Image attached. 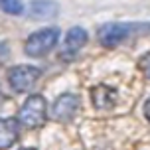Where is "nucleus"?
Instances as JSON below:
<instances>
[{
	"instance_id": "obj_1",
	"label": "nucleus",
	"mask_w": 150,
	"mask_h": 150,
	"mask_svg": "<svg viewBox=\"0 0 150 150\" xmlns=\"http://www.w3.org/2000/svg\"><path fill=\"white\" fill-rule=\"evenodd\" d=\"M150 34V22H128V24H119V22H109L99 26L97 30V40L103 47H117L122 42H127L132 36H146Z\"/></svg>"
},
{
	"instance_id": "obj_2",
	"label": "nucleus",
	"mask_w": 150,
	"mask_h": 150,
	"mask_svg": "<svg viewBox=\"0 0 150 150\" xmlns=\"http://www.w3.org/2000/svg\"><path fill=\"white\" fill-rule=\"evenodd\" d=\"M57 42H59V28L57 26H47V28L34 32L26 40L24 52L30 57H44L57 45Z\"/></svg>"
},
{
	"instance_id": "obj_3",
	"label": "nucleus",
	"mask_w": 150,
	"mask_h": 150,
	"mask_svg": "<svg viewBox=\"0 0 150 150\" xmlns=\"http://www.w3.org/2000/svg\"><path fill=\"white\" fill-rule=\"evenodd\" d=\"M45 112H47L45 99L42 95H30L24 101V105L18 109L16 119L24 128L34 130V128H40L45 122Z\"/></svg>"
},
{
	"instance_id": "obj_4",
	"label": "nucleus",
	"mask_w": 150,
	"mask_h": 150,
	"mask_svg": "<svg viewBox=\"0 0 150 150\" xmlns=\"http://www.w3.org/2000/svg\"><path fill=\"white\" fill-rule=\"evenodd\" d=\"M40 67H34V65H16V67L8 69V83L10 87L18 93H24V91L32 89L36 81L40 79Z\"/></svg>"
},
{
	"instance_id": "obj_5",
	"label": "nucleus",
	"mask_w": 150,
	"mask_h": 150,
	"mask_svg": "<svg viewBox=\"0 0 150 150\" xmlns=\"http://www.w3.org/2000/svg\"><path fill=\"white\" fill-rule=\"evenodd\" d=\"M79 97L73 93H63L55 99V103L52 105V117L55 120H63L67 122L75 117V112L79 111Z\"/></svg>"
},
{
	"instance_id": "obj_6",
	"label": "nucleus",
	"mask_w": 150,
	"mask_h": 150,
	"mask_svg": "<svg viewBox=\"0 0 150 150\" xmlns=\"http://www.w3.org/2000/svg\"><path fill=\"white\" fill-rule=\"evenodd\" d=\"M87 40H89V36H87V32L83 30L81 26H75V28H71V30L65 34L63 47H61V55H63L65 59H71V57H75L77 53L81 52L83 45L87 44Z\"/></svg>"
},
{
	"instance_id": "obj_7",
	"label": "nucleus",
	"mask_w": 150,
	"mask_h": 150,
	"mask_svg": "<svg viewBox=\"0 0 150 150\" xmlns=\"http://www.w3.org/2000/svg\"><path fill=\"white\" fill-rule=\"evenodd\" d=\"M59 14V4L53 0H34L28 6V16L34 20H52Z\"/></svg>"
},
{
	"instance_id": "obj_8",
	"label": "nucleus",
	"mask_w": 150,
	"mask_h": 150,
	"mask_svg": "<svg viewBox=\"0 0 150 150\" xmlns=\"http://www.w3.org/2000/svg\"><path fill=\"white\" fill-rule=\"evenodd\" d=\"M20 122H18V119H8V117H4V119L0 120V148L6 150L10 148L12 144H16V140H18V134H20Z\"/></svg>"
},
{
	"instance_id": "obj_9",
	"label": "nucleus",
	"mask_w": 150,
	"mask_h": 150,
	"mask_svg": "<svg viewBox=\"0 0 150 150\" xmlns=\"http://www.w3.org/2000/svg\"><path fill=\"white\" fill-rule=\"evenodd\" d=\"M119 93L112 87H107V85H97L91 89V101L97 109H107V107H112V103L117 101Z\"/></svg>"
},
{
	"instance_id": "obj_10",
	"label": "nucleus",
	"mask_w": 150,
	"mask_h": 150,
	"mask_svg": "<svg viewBox=\"0 0 150 150\" xmlns=\"http://www.w3.org/2000/svg\"><path fill=\"white\" fill-rule=\"evenodd\" d=\"M2 10L6 14L18 16L24 12V4H22V0H2Z\"/></svg>"
},
{
	"instance_id": "obj_11",
	"label": "nucleus",
	"mask_w": 150,
	"mask_h": 150,
	"mask_svg": "<svg viewBox=\"0 0 150 150\" xmlns=\"http://www.w3.org/2000/svg\"><path fill=\"white\" fill-rule=\"evenodd\" d=\"M138 69L142 71L144 77H148V79H150V52H146L142 57L138 59Z\"/></svg>"
},
{
	"instance_id": "obj_12",
	"label": "nucleus",
	"mask_w": 150,
	"mask_h": 150,
	"mask_svg": "<svg viewBox=\"0 0 150 150\" xmlns=\"http://www.w3.org/2000/svg\"><path fill=\"white\" fill-rule=\"evenodd\" d=\"M144 117L150 120V97H148V101L144 103Z\"/></svg>"
},
{
	"instance_id": "obj_13",
	"label": "nucleus",
	"mask_w": 150,
	"mask_h": 150,
	"mask_svg": "<svg viewBox=\"0 0 150 150\" xmlns=\"http://www.w3.org/2000/svg\"><path fill=\"white\" fill-rule=\"evenodd\" d=\"M20 150H36V148H20Z\"/></svg>"
}]
</instances>
